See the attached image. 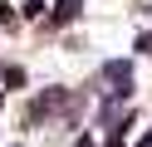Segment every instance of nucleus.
<instances>
[{"label": "nucleus", "mask_w": 152, "mask_h": 147, "mask_svg": "<svg viewBox=\"0 0 152 147\" xmlns=\"http://www.w3.org/2000/svg\"><path fill=\"white\" fill-rule=\"evenodd\" d=\"M0 103H5V93H0Z\"/></svg>", "instance_id": "obj_7"}, {"label": "nucleus", "mask_w": 152, "mask_h": 147, "mask_svg": "<svg viewBox=\"0 0 152 147\" xmlns=\"http://www.w3.org/2000/svg\"><path fill=\"white\" fill-rule=\"evenodd\" d=\"M137 49H142V54L152 59V29H142V34H137Z\"/></svg>", "instance_id": "obj_5"}, {"label": "nucleus", "mask_w": 152, "mask_h": 147, "mask_svg": "<svg viewBox=\"0 0 152 147\" xmlns=\"http://www.w3.org/2000/svg\"><path fill=\"white\" fill-rule=\"evenodd\" d=\"M0 78H5V88H20V83H25V69H5Z\"/></svg>", "instance_id": "obj_4"}, {"label": "nucleus", "mask_w": 152, "mask_h": 147, "mask_svg": "<svg viewBox=\"0 0 152 147\" xmlns=\"http://www.w3.org/2000/svg\"><path fill=\"white\" fill-rule=\"evenodd\" d=\"M103 78L113 83V98L132 93V64H123V59H108V64H103Z\"/></svg>", "instance_id": "obj_1"}, {"label": "nucleus", "mask_w": 152, "mask_h": 147, "mask_svg": "<svg viewBox=\"0 0 152 147\" xmlns=\"http://www.w3.org/2000/svg\"><path fill=\"white\" fill-rule=\"evenodd\" d=\"M10 20H15V5H10V0H0V25H10Z\"/></svg>", "instance_id": "obj_6"}, {"label": "nucleus", "mask_w": 152, "mask_h": 147, "mask_svg": "<svg viewBox=\"0 0 152 147\" xmlns=\"http://www.w3.org/2000/svg\"><path fill=\"white\" fill-rule=\"evenodd\" d=\"M83 15V0H54V25H74Z\"/></svg>", "instance_id": "obj_2"}, {"label": "nucleus", "mask_w": 152, "mask_h": 147, "mask_svg": "<svg viewBox=\"0 0 152 147\" xmlns=\"http://www.w3.org/2000/svg\"><path fill=\"white\" fill-rule=\"evenodd\" d=\"M44 10H49V5H44V0H25V5H20V15H25V20H39Z\"/></svg>", "instance_id": "obj_3"}]
</instances>
